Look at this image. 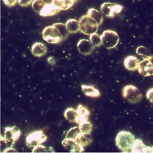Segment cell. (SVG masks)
Returning <instances> with one entry per match:
<instances>
[{"instance_id": "5b68a950", "label": "cell", "mask_w": 153, "mask_h": 153, "mask_svg": "<svg viewBox=\"0 0 153 153\" xmlns=\"http://www.w3.org/2000/svg\"><path fill=\"white\" fill-rule=\"evenodd\" d=\"M101 37L102 45L107 49H113L117 47L120 40L118 34L114 31L110 30L103 32Z\"/></svg>"}, {"instance_id": "cb8c5ba5", "label": "cell", "mask_w": 153, "mask_h": 153, "mask_svg": "<svg viewBox=\"0 0 153 153\" xmlns=\"http://www.w3.org/2000/svg\"><path fill=\"white\" fill-rule=\"evenodd\" d=\"M79 128L81 132L83 133H91L92 131L93 125L91 122L87 121L81 122L79 124Z\"/></svg>"}, {"instance_id": "ac0fdd59", "label": "cell", "mask_w": 153, "mask_h": 153, "mask_svg": "<svg viewBox=\"0 0 153 153\" xmlns=\"http://www.w3.org/2000/svg\"><path fill=\"white\" fill-rule=\"evenodd\" d=\"M75 2L76 0H53L52 3L60 10H65L71 8Z\"/></svg>"}, {"instance_id": "4316f807", "label": "cell", "mask_w": 153, "mask_h": 153, "mask_svg": "<svg viewBox=\"0 0 153 153\" xmlns=\"http://www.w3.org/2000/svg\"><path fill=\"white\" fill-rule=\"evenodd\" d=\"M53 25L59 30L65 40L68 38L70 33L68 31V30L66 29V25L62 23H56L53 24Z\"/></svg>"}, {"instance_id": "f546056e", "label": "cell", "mask_w": 153, "mask_h": 153, "mask_svg": "<svg viewBox=\"0 0 153 153\" xmlns=\"http://www.w3.org/2000/svg\"><path fill=\"white\" fill-rule=\"evenodd\" d=\"M8 143V142L7 141L5 138L1 136V153L2 152L3 153V152L8 148V146H7V144H8L7 143Z\"/></svg>"}, {"instance_id": "484cf974", "label": "cell", "mask_w": 153, "mask_h": 153, "mask_svg": "<svg viewBox=\"0 0 153 153\" xmlns=\"http://www.w3.org/2000/svg\"><path fill=\"white\" fill-rule=\"evenodd\" d=\"M45 4L46 2L44 0H34L32 4V7L33 10L39 14Z\"/></svg>"}, {"instance_id": "7c38bea8", "label": "cell", "mask_w": 153, "mask_h": 153, "mask_svg": "<svg viewBox=\"0 0 153 153\" xmlns=\"http://www.w3.org/2000/svg\"><path fill=\"white\" fill-rule=\"evenodd\" d=\"M76 112L77 117L75 123L79 125L81 122L88 120L90 111L86 107L83 105L79 104L77 106Z\"/></svg>"}, {"instance_id": "2e32d148", "label": "cell", "mask_w": 153, "mask_h": 153, "mask_svg": "<svg viewBox=\"0 0 153 153\" xmlns=\"http://www.w3.org/2000/svg\"><path fill=\"white\" fill-rule=\"evenodd\" d=\"M76 141L82 147L88 146L92 141V136L90 133H80L75 138Z\"/></svg>"}, {"instance_id": "30bf717a", "label": "cell", "mask_w": 153, "mask_h": 153, "mask_svg": "<svg viewBox=\"0 0 153 153\" xmlns=\"http://www.w3.org/2000/svg\"><path fill=\"white\" fill-rule=\"evenodd\" d=\"M63 147L71 153H81L84 151V148L81 146L75 139L65 138L62 143Z\"/></svg>"}, {"instance_id": "4dcf8cb0", "label": "cell", "mask_w": 153, "mask_h": 153, "mask_svg": "<svg viewBox=\"0 0 153 153\" xmlns=\"http://www.w3.org/2000/svg\"><path fill=\"white\" fill-rule=\"evenodd\" d=\"M34 0H18L19 5L22 7H27L32 4Z\"/></svg>"}, {"instance_id": "d4e9b609", "label": "cell", "mask_w": 153, "mask_h": 153, "mask_svg": "<svg viewBox=\"0 0 153 153\" xmlns=\"http://www.w3.org/2000/svg\"><path fill=\"white\" fill-rule=\"evenodd\" d=\"M89 39L91 44L95 48L99 47L101 45H102L101 36L97 34V33H92L91 34Z\"/></svg>"}, {"instance_id": "603a6c76", "label": "cell", "mask_w": 153, "mask_h": 153, "mask_svg": "<svg viewBox=\"0 0 153 153\" xmlns=\"http://www.w3.org/2000/svg\"><path fill=\"white\" fill-rule=\"evenodd\" d=\"M64 117L70 123H75L77 117L76 110L71 107L67 108L64 112Z\"/></svg>"}, {"instance_id": "9c48e42d", "label": "cell", "mask_w": 153, "mask_h": 153, "mask_svg": "<svg viewBox=\"0 0 153 153\" xmlns=\"http://www.w3.org/2000/svg\"><path fill=\"white\" fill-rule=\"evenodd\" d=\"M77 48L78 49L79 52L84 56L91 55L95 47L93 45L91 41L82 39H80L77 44Z\"/></svg>"}, {"instance_id": "ffe728a7", "label": "cell", "mask_w": 153, "mask_h": 153, "mask_svg": "<svg viewBox=\"0 0 153 153\" xmlns=\"http://www.w3.org/2000/svg\"><path fill=\"white\" fill-rule=\"evenodd\" d=\"M66 29L70 33H76L80 30L79 21L75 19H70L66 22Z\"/></svg>"}, {"instance_id": "3957f363", "label": "cell", "mask_w": 153, "mask_h": 153, "mask_svg": "<svg viewBox=\"0 0 153 153\" xmlns=\"http://www.w3.org/2000/svg\"><path fill=\"white\" fill-rule=\"evenodd\" d=\"M43 39L49 44H57L65 40L59 30L52 26L47 27L42 31Z\"/></svg>"}, {"instance_id": "83f0119b", "label": "cell", "mask_w": 153, "mask_h": 153, "mask_svg": "<svg viewBox=\"0 0 153 153\" xmlns=\"http://www.w3.org/2000/svg\"><path fill=\"white\" fill-rule=\"evenodd\" d=\"M54 150L52 147H46L41 144L33 148L32 153H54Z\"/></svg>"}, {"instance_id": "d6a6232c", "label": "cell", "mask_w": 153, "mask_h": 153, "mask_svg": "<svg viewBox=\"0 0 153 153\" xmlns=\"http://www.w3.org/2000/svg\"><path fill=\"white\" fill-rule=\"evenodd\" d=\"M146 97L148 100L153 103V88H150L146 92Z\"/></svg>"}, {"instance_id": "277c9868", "label": "cell", "mask_w": 153, "mask_h": 153, "mask_svg": "<svg viewBox=\"0 0 153 153\" xmlns=\"http://www.w3.org/2000/svg\"><path fill=\"white\" fill-rule=\"evenodd\" d=\"M122 96L125 99L132 104L138 103L143 97L139 89L132 85H126L123 88Z\"/></svg>"}, {"instance_id": "f1b7e54d", "label": "cell", "mask_w": 153, "mask_h": 153, "mask_svg": "<svg viewBox=\"0 0 153 153\" xmlns=\"http://www.w3.org/2000/svg\"><path fill=\"white\" fill-rule=\"evenodd\" d=\"M81 133L80 129L79 127H74L70 129L68 131L65 136V138L69 139H75L76 136Z\"/></svg>"}, {"instance_id": "d6986e66", "label": "cell", "mask_w": 153, "mask_h": 153, "mask_svg": "<svg viewBox=\"0 0 153 153\" xmlns=\"http://www.w3.org/2000/svg\"><path fill=\"white\" fill-rule=\"evenodd\" d=\"M148 146L143 143V141L139 139H136L133 146L131 153H147Z\"/></svg>"}, {"instance_id": "836d02e7", "label": "cell", "mask_w": 153, "mask_h": 153, "mask_svg": "<svg viewBox=\"0 0 153 153\" xmlns=\"http://www.w3.org/2000/svg\"><path fill=\"white\" fill-rule=\"evenodd\" d=\"M47 61H48L49 64L52 66H54L56 64V60L53 56H50L47 58Z\"/></svg>"}, {"instance_id": "9a60e30c", "label": "cell", "mask_w": 153, "mask_h": 153, "mask_svg": "<svg viewBox=\"0 0 153 153\" xmlns=\"http://www.w3.org/2000/svg\"><path fill=\"white\" fill-rule=\"evenodd\" d=\"M60 10L56 7L54 4L46 3L43 8L40 11L39 15L42 16H50L57 14Z\"/></svg>"}, {"instance_id": "4fadbf2b", "label": "cell", "mask_w": 153, "mask_h": 153, "mask_svg": "<svg viewBox=\"0 0 153 153\" xmlns=\"http://www.w3.org/2000/svg\"><path fill=\"white\" fill-rule=\"evenodd\" d=\"M47 52V48L45 44L42 42H37L32 46V54L33 56L36 57L40 58L45 56Z\"/></svg>"}, {"instance_id": "7402d4cb", "label": "cell", "mask_w": 153, "mask_h": 153, "mask_svg": "<svg viewBox=\"0 0 153 153\" xmlns=\"http://www.w3.org/2000/svg\"><path fill=\"white\" fill-rule=\"evenodd\" d=\"M87 15L90 16L91 17L94 19L97 22L99 26L101 25L102 23H103V16L99 11L94 9V8H91L89 9L87 12Z\"/></svg>"}, {"instance_id": "52a82bcc", "label": "cell", "mask_w": 153, "mask_h": 153, "mask_svg": "<svg viewBox=\"0 0 153 153\" xmlns=\"http://www.w3.org/2000/svg\"><path fill=\"white\" fill-rule=\"evenodd\" d=\"M123 9V6L114 3L107 2L101 6V12L107 18H114L116 14L120 13Z\"/></svg>"}, {"instance_id": "1f68e13d", "label": "cell", "mask_w": 153, "mask_h": 153, "mask_svg": "<svg viewBox=\"0 0 153 153\" xmlns=\"http://www.w3.org/2000/svg\"><path fill=\"white\" fill-rule=\"evenodd\" d=\"M4 3L8 7H11L16 5L18 0H3Z\"/></svg>"}, {"instance_id": "7a4b0ae2", "label": "cell", "mask_w": 153, "mask_h": 153, "mask_svg": "<svg viewBox=\"0 0 153 153\" xmlns=\"http://www.w3.org/2000/svg\"><path fill=\"white\" fill-rule=\"evenodd\" d=\"M79 23L80 31L85 35H90L97 31L99 26L97 22L87 14L81 16Z\"/></svg>"}, {"instance_id": "e0dca14e", "label": "cell", "mask_w": 153, "mask_h": 153, "mask_svg": "<svg viewBox=\"0 0 153 153\" xmlns=\"http://www.w3.org/2000/svg\"><path fill=\"white\" fill-rule=\"evenodd\" d=\"M81 89L84 94L89 97H98L101 96L99 91L94 86L82 85Z\"/></svg>"}, {"instance_id": "6da1fadb", "label": "cell", "mask_w": 153, "mask_h": 153, "mask_svg": "<svg viewBox=\"0 0 153 153\" xmlns=\"http://www.w3.org/2000/svg\"><path fill=\"white\" fill-rule=\"evenodd\" d=\"M135 140V136L131 133L122 131L117 134L115 143L122 152L131 153Z\"/></svg>"}, {"instance_id": "8992f818", "label": "cell", "mask_w": 153, "mask_h": 153, "mask_svg": "<svg viewBox=\"0 0 153 153\" xmlns=\"http://www.w3.org/2000/svg\"><path fill=\"white\" fill-rule=\"evenodd\" d=\"M47 139V136L42 130H36L28 134L26 138V144L28 148H34L42 144Z\"/></svg>"}, {"instance_id": "e575fe53", "label": "cell", "mask_w": 153, "mask_h": 153, "mask_svg": "<svg viewBox=\"0 0 153 153\" xmlns=\"http://www.w3.org/2000/svg\"><path fill=\"white\" fill-rule=\"evenodd\" d=\"M10 152H12V153H16L17 152L16 150H15L13 148V147H9V148H7L3 152V153H10Z\"/></svg>"}, {"instance_id": "d590c367", "label": "cell", "mask_w": 153, "mask_h": 153, "mask_svg": "<svg viewBox=\"0 0 153 153\" xmlns=\"http://www.w3.org/2000/svg\"><path fill=\"white\" fill-rule=\"evenodd\" d=\"M78 1V0H76V1Z\"/></svg>"}, {"instance_id": "5bb4252c", "label": "cell", "mask_w": 153, "mask_h": 153, "mask_svg": "<svg viewBox=\"0 0 153 153\" xmlns=\"http://www.w3.org/2000/svg\"><path fill=\"white\" fill-rule=\"evenodd\" d=\"M140 61L135 56H129L124 60V66L128 71H134L138 69Z\"/></svg>"}, {"instance_id": "44dd1931", "label": "cell", "mask_w": 153, "mask_h": 153, "mask_svg": "<svg viewBox=\"0 0 153 153\" xmlns=\"http://www.w3.org/2000/svg\"><path fill=\"white\" fill-rule=\"evenodd\" d=\"M136 53L138 56L143 59H150L153 58V55L149 49L144 46H139L136 49Z\"/></svg>"}, {"instance_id": "8fae6325", "label": "cell", "mask_w": 153, "mask_h": 153, "mask_svg": "<svg viewBox=\"0 0 153 153\" xmlns=\"http://www.w3.org/2000/svg\"><path fill=\"white\" fill-rule=\"evenodd\" d=\"M138 71L139 74L144 76L153 75V64L150 59H143L139 63Z\"/></svg>"}, {"instance_id": "ba28073f", "label": "cell", "mask_w": 153, "mask_h": 153, "mask_svg": "<svg viewBox=\"0 0 153 153\" xmlns=\"http://www.w3.org/2000/svg\"><path fill=\"white\" fill-rule=\"evenodd\" d=\"M21 135V131L18 127H6L4 131V137L5 138L8 143L11 144V146L13 147L16 141H17Z\"/></svg>"}]
</instances>
